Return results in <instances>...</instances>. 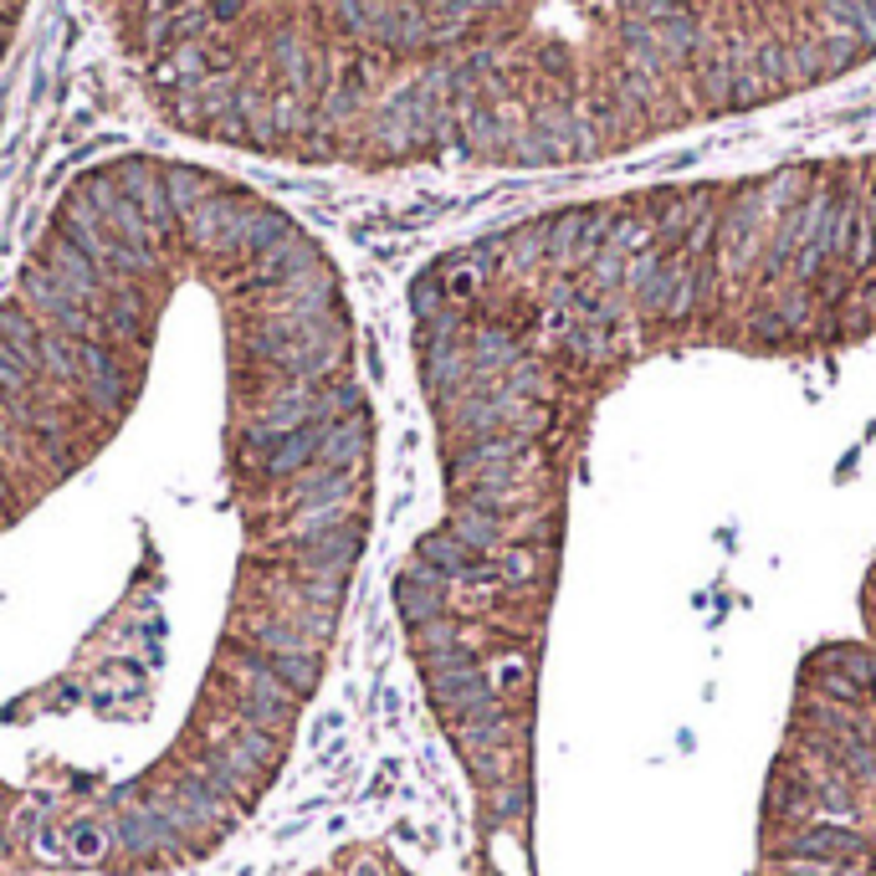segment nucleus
Instances as JSON below:
<instances>
[{
  "label": "nucleus",
  "mask_w": 876,
  "mask_h": 876,
  "mask_svg": "<svg viewBox=\"0 0 876 876\" xmlns=\"http://www.w3.org/2000/svg\"><path fill=\"white\" fill-rule=\"evenodd\" d=\"M159 113L355 169H554L590 0H98Z\"/></svg>",
  "instance_id": "f257e3e1"
},
{
  "label": "nucleus",
  "mask_w": 876,
  "mask_h": 876,
  "mask_svg": "<svg viewBox=\"0 0 876 876\" xmlns=\"http://www.w3.org/2000/svg\"><path fill=\"white\" fill-rule=\"evenodd\" d=\"M26 0H0V51H5V41H11V32H16V16Z\"/></svg>",
  "instance_id": "f03ea898"
}]
</instances>
